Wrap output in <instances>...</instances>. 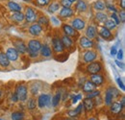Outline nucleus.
<instances>
[{
  "label": "nucleus",
  "mask_w": 125,
  "mask_h": 120,
  "mask_svg": "<svg viewBox=\"0 0 125 120\" xmlns=\"http://www.w3.org/2000/svg\"><path fill=\"white\" fill-rule=\"evenodd\" d=\"M16 92L19 102H25L28 99V88L24 84H18L16 87Z\"/></svg>",
  "instance_id": "obj_1"
},
{
  "label": "nucleus",
  "mask_w": 125,
  "mask_h": 120,
  "mask_svg": "<svg viewBox=\"0 0 125 120\" xmlns=\"http://www.w3.org/2000/svg\"><path fill=\"white\" fill-rule=\"evenodd\" d=\"M103 67H102V64L100 61H96L94 60L93 62H90L88 63L87 67H86V71L92 75V74H96V73H100L102 71Z\"/></svg>",
  "instance_id": "obj_2"
},
{
  "label": "nucleus",
  "mask_w": 125,
  "mask_h": 120,
  "mask_svg": "<svg viewBox=\"0 0 125 120\" xmlns=\"http://www.w3.org/2000/svg\"><path fill=\"white\" fill-rule=\"evenodd\" d=\"M37 105L39 106L40 109H44L46 107H50L51 106V96L46 93L41 94L37 100Z\"/></svg>",
  "instance_id": "obj_3"
},
{
  "label": "nucleus",
  "mask_w": 125,
  "mask_h": 120,
  "mask_svg": "<svg viewBox=\"0 0 125 120\" xmlns=\"http://www.w3.org/2000/svg\"><path fill=\"white\" fill-rule=\"evenodd\" d=\"M24 19H26V21L29 22V23L36 22L37 19H38L37 12L32 7H27L26 10H25V14H24Z\"/></svg>",
  "instance_id": "obj_4"
},
{
  "label": "nucleus",
  "mask_w": 125,
  "mask_h": 120,
  "mask_svg": "<svg viewBox=\"0 0 125 120\" xmlns=\"http://www.w3.org/2000/svg\"><path fill=\"white\" fill-rule=\"evenodd\" d=\"M97 53L94 50H87L83 55V60L85 63H90L97 60Z\"/></svg>",
  "instance_id": "obj_5"
},
{
  "label": "nucleus",
  "mask_w": 125,
  "mask_h": 120,
  "mask_svg": "<svg viewBox=\"0 0 125 120\" xmlns=\"http://www.w3.org/2000/svg\"><path fill=\"white\" fill-rule=\"evenodd\" d=\"M90 81L97 88V87H101L104 84L105 79H104V76L102 74L96 73V74H92L90 76Z\"/></svg>",
  "instance_id": "obj_6"
},
{
  "label": "nucleus",
  "mask_w": 125,
  "mask_h": 120,
  "mask_svg": "<svg viewBox=\"0 0 125 120\" xmlns=\"http://www.w3.org/2000/svg\"><path fill=\"white\" fill-rule=\"evenodd\" d=\"M52 48H53L54 52L57 53V54L63 52L64 47H63V45H62L61 39H59V38H57V37H55V38L52 39Z\"/></svg>",
  "instance_id": "obj_7"
},
{
  "label": "nucleus",
  "mask_w": 125,
  "mask_h": 120,
  "mask_svg": "<svg viewBox=\"0 0 125 120\" xmlns=\"http://www.w3.org/2000/svg\"><path fill=\"white\" fill-rule=\"evenodd\" d=\"M79 45L83 49H91L94 46V42L93 40H90L87 37H81L79 38Z\"/></svg>",
  "instance_id": "obj_8"
},
{
  "label": "nucleus",
  "mask_w": 125,
  "mask_h": 120,
  "mask_svg": "<svg viewBox=\"0 0 125 120\" xmlns=\"http://www.w3.org/2000/svg\"><path fill=\"white\" fill-rule=\"evenodd\" d=\"M27 45V49L28 51H32V52H40L41 47H42V42L39 40H30L28 41Z\"/></svg>",
  "instance_id": "obj_9"
},
{
  "label": "nucleus",
  "mask_w": 125,
  "mask_h": 120,
  "mask_svg": "<svg viewBox=\"0 0 125 120\" xmlns=\"http://www.w3.org/2000/svg\"><path fill=\"white\" fill-rule=\"evenodd\" d=\"M109 110H110V112H111L112 114L118 115L119 113L122 112V110H124V108L121 106V104H120L119 102H113V103L109 106Z\"/></svg>",
  "instance_id": "obj_10"
},
{
  "label": "nucleus",
  "mask_w": 125,
  "mask_h": 120,
  "mask_svg": "<svg viewBox=\"0 0 125 120\" xmlns=\"http://www.w3.org/2000/svg\"><path fill=\"white\" fill-rule=\"evenodd\" d=\"M5 54L8 57V59H9L10 61H16L19 58V53L16 51V49L15 47H9L6 50V53Z\"/></svg>",
  "instance_id": "obj_11"
},
{
  "label": "nucleus",
  "mask_w": 125,
  "mask_h": 120,
  "mask_svg": "<svg viewBox=\"0 0 125 120\" xmlns=\"http://www.w3.org/2000/svg\"><path fill=\"white\" fill-rule=\"evenodd\" d=\"M62 31H63V34L69 38H76L78 37V33L77 31L75 30L71 25H68V24H63L62 25Z\"/></svg>",
  "instance_id": "obj_12"
},
{
  "label": "nucleus",
  "mask_w": 125,
  "mask_h": 120,
  "mask_svg": "<svg viewBox=\"0 0 125 120\" xmlns=\"http://www.w3.org/2000/svg\"><path fill=\"white\" fill-rule=\"evenodd\" d=\"M14 45H15V48L16 49V51L19 53V54H26L28 52V49H27V45L25 44L22 40H16L14 42Z\"/></svg>",
  "instance_id": "obj_13"
},
{
  "label": "nucleus",
  "mask_w": 125,
  "mask_h": 120,
  "mask_svg": "<svg viewBox=\"0 0 125 120\" xmlns=\"http://www.w3.org/2000/svg\"><path fill=\"white\" fill-rule=\"evenodd\" d=\"M28 32L33 37H39L42 33V27L39 23H34L29 27Z\"/></svg>",
  "instance_id": "obj_14"
},
{
  "label": "nucleus",
  "mask_w": 125,
  "mask_h": 120,
  "mask_svg": "<svg viewBox=\"0 0 125 120\" xmlns=\"http://www.w3.org/2000/svg\"><path fill=\"white\" fill-rule=\"evenodd\" d=\"M71 26L76 31H82L86 27V21L82 18H74L71 21Z\"/></svg>",
  "instance_id": "obj_15"
},
{
  "label": "nucleus",
  "mask_w": 125,
  "mask_h": 120,
  "mask_svg": "<svg viewBox=\"0 0 125 120\" xmlns=\"http://www.w3.org/2000/svg\"><path fill=\"white\" fill-rule=\"evenodd\" d=\"M83 104V108H84V110L86 112H90V111H93L94 109V102L93 99H90V98H85L82 102Z\"/></svg>",
  "instance_id": "obj_16"
},
{
  "label": "nucleus",
  "mask_w": 125,
  "mask_h": 120,
  "mask_svg": "<svg viewBox=\"0 0 125 120\" xmlns=\"http://www.w3.org/2000/svg\"><path fill=\"white\" fill-rule=\"evenodd\" d=\"M98 34H99V36L102 38V39H104V40H111L113 38H114V36H113V33L111 32V30L109 29H107L106 27H101L99 31H98Z\"/></svg>",
  "instance_id": "obj_17"
},
{
  "label": "nucleus",
  "mask_w": 125,
  "mask_h": 120,
  "mask_svg": "<svg viewBox=\"0 0 125 120\" xmlns=\"http://www.w3.org/2000/svg\"><path fill=\"white\" fill-rule=\"evenodd\" d=\"M40 55L42 56L43 58H49L52 56V50L50 46L47 44H42L40 50Z\"/></svg>",
  "instance_id": "obj_18"
},
{
  "label": "nucleus",
  "mask_w": 125,
  "mask_h": 120,
  "mask_svg": "<svg viewBox=\"0 0 125 120\" xmlns=\"http://www.w3.org/2000/svg\"><path fill=\"white\" fill-rule=\"evenodd\" d=\"M97 36V28L94 25H90L86 30V37L90 40H94Z\"/></svg>",
  "instance_id": "obj_19"
},
{
  "label": "nucleus",
  "mask_w": 125,
  "mask_h": 120,
  "mask_svg": "<svg viewBox=\"0 0 125 120\" xmlns=\"http://www.w3.org/2000/svg\"><path fill=\"white\" fill-rule=\"evenodd\" d=\"M61 40H62V43L63 45V47H64V49L65 48L66 49H71L73 47V40H72V38H69V37L63 35L62 37V39H61Z\"/></svg>",
  "instance_id": "obj_20"
},
{
  "label": "nucleus",
  "mask_w": 125,
  "mask_h": 120,
  "mask_svg": "<svg viewBox=\"0 0 125 120\" xmlns=\"http://www.w3.org/2000/svg\"><path fill=\"white\" fill-rule=\"evenodd\" d=\"M74 15V11L71 8H62L60 12V17L62 18H68Z\"/></svg>",
  "instance_id": "obj_21"
},
{
  "label": "nucleus",
  "mask_w": 125,
  "mask_h": 120,
  "mask_svg": "<svg viewBox=\"0 0 125 120\" xmlns=\"http://www.w3.org/2000/svg\"><path fill=\"white\" fill-rule=\"evenodd\" d=\"M10 63H11V61L9 60L6 54L4 52H0V66L6 68L10 65Z\"/></svg>",
  "instance_id": "obj_22"
},
{
  "label": "nucleus",
  "mask_w": 125,
  "mask_h": 120,
  "mask_svg": "<svg viewBox=\"0 0 125 120\" xmlns=\"http://www.w3.org/2000/svg\"><path fill=\"white\" fill-rule=\"evenodd\" d=\"M12 20L16 23H20L24 20V15L21 12H13V15L11 16Z\"/></svg>",
  "instance_id": "obj_23"
},
{
  "label": "nucleus",
  "mask_w": 125,
  "mask_h": 120,
  "mask_svg": "<svg viewBox=\"0 0 125 120\" xmlns=\"http://www.w3.org/2000/svg\"><path fill=\"white\" fill-rule=\"evenodd\" d=\"M76 10L80 12V13H84L88 10V5L87 3L84 1V0H77V3H76V6H75Z\"/></svg>",
  "instance_id": "obj_24"
},
{
  "label": "nucleus",
  "mask_w": 125,
  "mask_h": 120,
  "mask_svg": "<svg viewBox=\"0 0 125 120\" xmlns=\"http://www.w3.org/2000/svg\"><path fill=\"white\" fill-rule=\"evenodd\" d=\"M106 4H105V2L103 1V0H97V1H95L94 4V9L95 11H97V12H102V11H104L105 9H106Z\"/></svg>",
  "instance_id": "obj_25"
},
{
  "label": "nucleus",
  "mask_w": 125,
  "mask_h": 120,
  "mask_svg": "<svg viewBox=\"0 0 125 120\" xmlns=\"http://www.w3.org/2000/svg\"><path fill=\"white\" fill-rule=\"evenodd\" d=\"M108 19V15L103 12H97L95 14V20L100 24H104V22Z\"/></svg>",
  "instance_id": "obj_26"
},
{
  "label": "nucleus",
  "mask_w": 125,
  "mask_h": 120,
  "mask_svg": "<svg viewBox=\"0 0 125 120\" xmlns=\"http://www.w3.org/2000/svg\"><path fill=\"white\" fill-rule=\"evenodd\" d=\"M61 99H62V93H61V92L56 93V94L51 98V104H52V107H53V108H57L58 106L60 105Z\"/></svg>",
  "instance_id": "obj_27"
},
{
  "label": "nucleus",
  "mask_w": 125,
  "mask_h": 120,
  "mask_svg": "<svg viewBox=\"0 0 125 120\" xmlns=\"http://www.w3.org/2000/svg\"><path fill=\"white\" fill-rule=\"evenodd\" d=\"M82 88H83V91L86 92V93H88V92H90V91H92V90H94L96 89V87L94 86L90 80L86 81V82L84 83V85H83Z\"/></svg>",
  "instance_id": "obj_28"
},
{
  "label": "nucleus",
  "mask_w": 125,
  "mask_h": 120,
  "mask_svg": "<svg viewBox=\"0 0 125 120\" xmlns=\"http://www.w3.org/2000/svg\"><path fill=\"white\" fill-rule=\"evenodd\" d=\"M27 101V104H26V107H27V109L29 110H35L36 109H37V100L34 98V97H31V98H29V99H27L26 100Z\"/></svg>",
  "instance_id": "obj_29"
},
{
  "label": "nucleus",
  "mask_w": 125,
  "mask_h": 120,
  "mask_svg": "<svg viewBox=\"0 0 125 120\" xmlns=\"http://www.w3.org/2000/svg\"><path fill=\"white\" fill-rule=\"evenodd\" d=\"M114 99H115V98H114V96L112 95V93H111L108 90H106V92H105V97H104V101H103V102L105 103V105L109 107V106L114 102Z\"/></svg>",
  "instance_id": "obj_30"
},
{
  "label": "nucleus",
  "mask_w": 125,
  "mask_h": 120,
  "mask_svg": "<svg viewBox=\"0 0 125 120\" xmlns=\"http://www.w3.org/2000/svg\"><path fill=\"white\" fill-rule=\"evenodd\" d=\"M24 117H25V114L23 111H14L12 112L11 114V119L12 120H24Z\"/></svg>",
  "instance_id": "obj_31"
},
{
  "label": "nucleus",
  "mask_w": 125,
  "mask_h": 120,
  "mask_svg": "<svg viewBox=\"0 0 125 120\" xmlns=\"http://www.w3.org/2000/svg\"><path fill=\"white\" fill-rule=\"evenodd\" d=\"M8 8L12 11V12H21V6L19 4H17L14 1H10L8 3Z\"/></svg>",
  "instance_id": "obj_32"
},
{
  "label": "nucleus",
  "mask_w": 125,
  "mask_h": 120,
  "mask_svg": "<svg viewBox=\"0 0 125 120\" xmlns=\"http://www.w3.org/2000/svg\"><path fill=\"white\" fill-rule=\"evenodd\" d=\"M100 94H101V91H100V90H92V91H90V92H88V93L86 94V98L94 99V98L97 97V96H100Z\"/></svg>",
  "instance_id": "obj_33"
},
{
  "label": "nucleus",
  "mask_w": 125,
  "mask_h": 120,
  "mask_svg": "<svg viewBox=\"0 0 125 120\" xmlns=\"http://www.w3.org/2000/svg\"><path fill=\"white\" fill-rule=\"evenodd\" d=\"M116 26H117V25L115 24V22L113 21L111 18H110V19H107V20L104 22V27H106V28L109 29V30H114Z\"/></svg>",
  "instance_id": "obj_34"
},
{
  "label": "nucleus",
  "mask_w": 125,
  "mask_h": 120,
  "mask_svg": "<svg viewBox=\"0 0 125 120\" xmlns=\"http://www.w3.org/2000/svg\"><path fill=\"white\" fill-rule=\"evenodd\" d=\"M59 8H60V3H58V2H53V3H51V5H50L49 8H48V12H49L50 14H54L55 12H57V11L59 10Z\"/></svg>",
  "instance_id": "obj_35"
},
{
  "label": "nucleus",
  "mask_w": 125,
  "mask_h": 120,
  "mask_svg": "<svg viewBox=\"0 0 125 120\" xmlns=\"http://www.w3.org/2000/svg\"><path fill=\"white\" fill-rule=\"evenodd\" d=\"M37 21H38V23L41 25V26H47V25H49V19L47 18L45 15H42V16H40L38 19H37Z\"/></svg>",
  "instance_id": "obj_36"
},
{
  "label": "nucleus",
  "mask_w": 125,
  "mask_h": 120,
  "mask_svg": "<svg viewBox=\"0 0 125 120\" xmlns=\"http://www.w3.org/2000/svg\"><path fill=\"white\" fill-rule=\"evenodd\" d=\"M107 90H109L110 92L112 93V95L114 96V98H117V97H119V96H120V92L116 90L115 88H114V87H110V88H108Z\"/></svg>",
  "instance_id": "obj_37"
},
{
  "label": "nucleus",
  "mask_w": 125,
  "mask_h": 120,
  "mask_svg": "<svg viewBox=\"0 0 125 120\" xmlns=\"http://www.w3.org/2000/svg\"><path fill=\"white\" fill-rule=\"evenodd\" d=\"M66 114H67L68 117H72V118H77V117L79 116L78 113L76 112L75 110H67Z\"/></svg>",
  "instance_id": "obj_38"
},
{
  "label": "nucleus",
  "mask_w": 125,
  "mask_h": 120,
  "mask_svg": "<svg viewBox=\"0 0 125 120\" xmlns=\"http://www.w3.org/2000/svg\"><path fill=\"white\" fill-rule=\"evenodd\" d=\"M39 90H40V88H39V86H38V85H33V86L31 87L30 92L32 93V95H33V96H35V95H37V94L39 93Z\"/></svg>",
  "instance_id": "obj_39"
},
{
  "label": "nucleus",
  "mask_w": 125,
  "mask_h": 120,
  "mask_svg": "<svg viewBox=\"0 0 125 120\" xmlns=\"http://www.w3.org/2000/svg\"><path fill=\"white\" fill-rule=\"evenodd\" d=\"M60 5H62L63 8H70L72 3L69 0H61L60 1Z\"/></svg>",
  "instance_id": "obj_40"
},
{
  "label": "nucleus",
  "mask_w": 125,
  "mask_h": 120,
  "mask_svg": "<svg viewBox=\"0 0 125 120\" xmlns=\"http://www.w3.org/2000/svg\"><path fill=\"white\" fill-rule=\"evenodd\" d=\"M111 19H112L113 21H115L116 25L120 24V20H119V18H118V15H116L115 13H112V15H111Z\"/></svg>",
  "instance_id": "obj_41"
},
{
  "label": "nucleus",
  "mask_w": 125,
  "mask_h": 120,
  "mask_svg": "<svg viewBox=\"0 0 125 120\" xmlns=\"http://www.w3.org/2000/svg\"><path fill=\"white\" fill-rule=\"evenodd\" d=\"M82 99V94L80 93V94H77V95H73L72 97H71V103L72 104H76L77 103V101L78 100H81Z\"/></svg>",
  "instance_id": "obj_42"
},
{
  "label": "nucleus",
  "mask_w": 125,
  "mask_h": 120,
  "mask_svg": "<svg viewBox=\"0 0 125 120\" xmlns=\"http://www.w3.org/2000/svg\"><path fill=\"white\" fill-rule=\"evenodd\" d=\"M51 22H52L53 25H55V26H60V25H61L60 19L57 18V17H55V16H51Z\"/></svg>",
  "instance_id": "obj_43"
},
{
  "label": "nucleus",
  "mask_w": 125,
  "mask_h": 120,
  "mask_svg": "<svg viewBox=\"0 0 125 120\" xmlns=\"http://www.w3.org/2000/svg\"><path fill=\"white\" fill-rule=\"evenodd\" d=\"M51 0H36L37 4L40 5V6H46L50 3Z\"/></svg>",
  "instance_id": "obj_44"
},
{
  "label": "nucleus",
  "mask_w": 125,
  "mask_h": 120,
  "mask_svg": "<svg viewBox=\"0 0 125 120\" xmlns=\"http://www.w3.org/2000/svg\"><path fill=\"white\" fill-rule=\"evenodd\" d=\"M116 83H117L118 87L120 88V90H122V91H124V90H125V86H124V84H123V82H122V80H121L120 78H117V79H116Z\"/></svg>",
  "instance_id": "obj_45"
},
{
  "label": "nucleus",
  "mask_w": 125,
  "mask_h": 120,
  "mask_svg": "<svg viewBox=\"0 0 125 120\" xmlns=\"http://www.w3.org/2000/svg\"><path fill=\"white\" fill-rule=\"evenodd\" d=\"M118 18H119V20H120L122 23H124L125 22V12H124V10H121V12H119Z\"/></svg>",
  "instance_id": "obj_46"
},
{
  "label": "nucleus",
  "mask_w": 125,
  "mask_h": 120,
  "mask_svg": "<svg viewBox=\"0 0 125 120\" xmlns=\"http://www.w3.org/2000/svg\"><path fill=\"white\" fill-rule=\"evenodd\" d=\"M28 56L32 58V59H36V58H38L39 56H40V54H39V52H32V51H28Z\"/></svg>",
  "instance_id": "obj_47"
},
{
  "label": "nucleus",
  "mask_w": 125,
  "mask_h": 120,
  "mask_svg": "<svg viewBox=\"0 0 125 120\" xmlns=\"http://www.w3.org/2000/svg\"><path fill=\"white\" fill-rule=\"evenodd\" d=\"M75 110H76V112L78 113V115H81L82 114V112H83V110H84V108H83V104L81 103V104H79L77 106V108L75 109Z\"/></svg>",
  "instance_id": "obj_48"
},
{
  "label": "nucleus",
  "mask_w": 125,
  "mask_h": 120,
  "mask_svg": "<svg viewBox=\"0 0 125 120\" xmlns=\"http://www.w3.org/2000/svg\"><path fill=\"white\" fill-rule=\"evenodd\" d=\"M116 57H117V60H121L123 59V50H122V49L117 50V52H116Z\"/></svg>",
  "instance_id": "obj_49"
},
{
  "label": "nucleus",
  "mask_w": 125,
  "mask_h": 120,
  "mask_svg": "<svg viewBox=\"0 0 125 120\" xmlns=\"http://www.w3.org/2000/svg\"><path fill=\"white\" fill-rule=\"evenodd\" d=\"M94 99H95V100H94V106H98L100 105L101 103H103V100L99 97V96H97V97H95V98H94Z\"/></svg>",
  "instance_id": "obj_50"
},
{
  "label": "nucleus",
  "mask_w": 125,
  "mask_h": 120,
  "mask_svg": "<svg viewBox=\"0 0 125 120\" xmlns=\"http://www.w3.org/2000/svg\"><path fill=\"white\" fill-rule=\"evenodd\" d=\"M11 101H12L13 103H16V102H18V99H17V96H16V92H14V93L11 95Z\"/></svg>",
  "instance_id": "obj_51"
},
{
  "label": "nucleus",
  "mask_w": 125,
  "mask_h": 120,
  "mask_svg": "<svg viewBox=\"0 0 125 120\" xmlns=\"http://www.w3.org/2000/svg\"><path fill=\"white\" fill-rule=\"evenodd\" d=\"M116 52H117V48L115 45H114L112 48H111V55L112 56H115L116 55Z\"/></svg>",
  "instance_id": "obj_52"
},
{
  "label": "nucleus",
  "mask_w": 125,
  "mask_h": 120,
  "mask_svg": "<svg viewBox=\"0 0 125 120\" xmlns=\"http://www.w3.org/2000/svg\"><path fill=\"white\" fill-rule=\"evenodd\" d=\"M115 64H116L118 67H120L121 69H124V64H123V62L119 61L118 60H115Z\"/></svg>",
  "instance_id": "obj_53"
},
{
  "label": "nucleus",
  "mask_w": 125,
  "mask_h": 120,
  "mask_svg": "<svg viewBox=\"0 0 125 120\" xmlns=\"http://www.w3.org/2000/svg\"><path fill=\"white\" fill-rule=\"evenodd\" d=\"M119 4H120L121 9H122V10H124L125 9V0H120V1H119Z\"/></svg>",
  "instance_id": "obj_54"
},
{
  "label": "nucleus",
  "mask_w": 125,
  "mask_h": 120,
  "mask_svg": "<svg viewBox=\"0 0 125 120\" xmlns=\"http://www.w3.org/2000/svg\"><path fill=\"white\" fill-rule=\"evenodd\" d=\"M108 9L111 10V11H113L114 13H116V9H115L114 6H112V5H109V6H108Z\"/></svg>",
  "instance_id": "obj_55"
},
{
  "label": "nucleus",
  "mask_w": 125,
  "mask_h": 120,
  "mask_svg": "<svg viewBox=\"0 0 125 120\" xmlns=\"http://www.w3.org/2000/svg\"><path fill=\"white\" fill-rule=\"evenodd\" d=\"M120 104H121V106L124 108L125 107V99H124V97H122L121 98V101H120Z\"/></svg>",
  "instance_id": "obj_56"
},
{
  "label": "nucleus",
  "mask_w": 125,
  "mask_h": 120,
  "mask_svg": "<svg viewBox=\"0 0 125 120\" xmlns=\"http://www.w3.org/2000/svg\"><path fill=\"white\" fill-rule=\"evenodd\" d=\"M86 120H98L96 117H94V116H92V117H89V118H87Z\"/></svg>",
  "instance_id": "obj_57"
},
{
  "label": "nucleus",
  "mask_w": 125,
  "mask_h": 120,
  "mask_svg": "<svg viewBox=\"0 0 125 120\" xmlns=\"http://www.w3.org/2000/svg\"><path fill=\"white\" fill-rule=\"evenodd\" d=\"M62 120H77L76 118H72V117H66V118H63Z\"/></svg>",
  "instance_id": "obj_58"
},
{
  "label": "nucleus",
  "mask_w": 125,
  "mask_h": 120,
  "mask_svg": "<svg viewBox=\"0 0 125 120\" xmlns=\"http://www.w3.org/2000/svg\"><path fill=\"white\" fill-rule=\"evenodd\" d=\"M69 1H70V2H71V3H73V2H76V1H77V0H69Z\"/></svg>",
  "instance_id": "obj_59"
},
{
  "label": "nucleus",
  "mask_w": 125,
  "mask_h": 120,
  "mask_svg": "<svg viewBox=\"0 0 125 120\" xmlns=\"http://www.w3.org/2000/svg\"><path fill=\"white\" fill-rule=\"evenodd\" d=\"M1 94H2V91H1V90H0V97H1Z\"/></svg>",
  "instance_id": "obj_60"
},
{
  "label": "nucleus",
  "mask_w": 125,
  "mask_h": 120,
  "mask_svg": "<svg viewBox=\"0 0 125 120\" xmlns=\"http://www.w3.org/2000/svg\"><path fill=\"white\" fill-rule=\"evenodd\" d=\"M23 1H31V0H23Z\"/></svg>",
  "instance_id": "obj_61"
},
{
  "label": "nucleus",
  "mask_w": 125,
  "mask_h": 120,
  "mask_svg": "<svg viewBox=\"0 0 125 120\" xmlns=\"http://www.w3.org/2000/svg\"><path fill=\"white\" fill-rule=\"evenodd\" d=\"M0 120H2V119H1V118H0Z\"/></svg>",
  "instance_id": "obj_62"
}]
</instances>
